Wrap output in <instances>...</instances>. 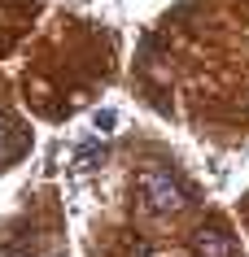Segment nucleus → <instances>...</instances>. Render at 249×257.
Listing matches in <instances>:
<instances>
[{
	"label": "nucleus",
	"mask_w": 249,
	"mask_h": 257,
	"mask_svg": "<svg viewBox=\"0 0 249 257\" xmlns=\"http://www.w3.org/2000/svg\"><path fill=\"white\" fill-rule=\"evenodd\" d=\"M5 140H9V126H5V118H0V149H5Z\"/></svg>",
	"instance_id": "7ed1b4c3"
},
{
	"label": "nucleus",
	"mask_w": 249,
	"mask_h": 257,
	"mask_svg": "<svg viewBox=\"0 0 249 257\" xmlns=\"http://www.w3.org/2000/svg\"><path fill=\"white\" fill-rule=\"evenodd\" d=\"M140 196H144L149 209H157V214H180L184 205H188V188H184L171 170H162V166L140 170Z\"/></svg>",
	"instance_id": "f257e3e1"
},
{
	"label": "nucleus",
	"mask_w": 249,
	"mask_h": 257,
	"mask_svg": "<svg viewBox=\"0 0 249 257\" xmlns=\"http://www.w3.org/2000/svg\"><path fill=\"white\" fill-rule=\"evenodd\" d=\"M193 248H197V257H236V244H232V235L223 227H201L193 235Z\"/></svg>",
	"instance_id": "f03ea898"
}]
</instances>
